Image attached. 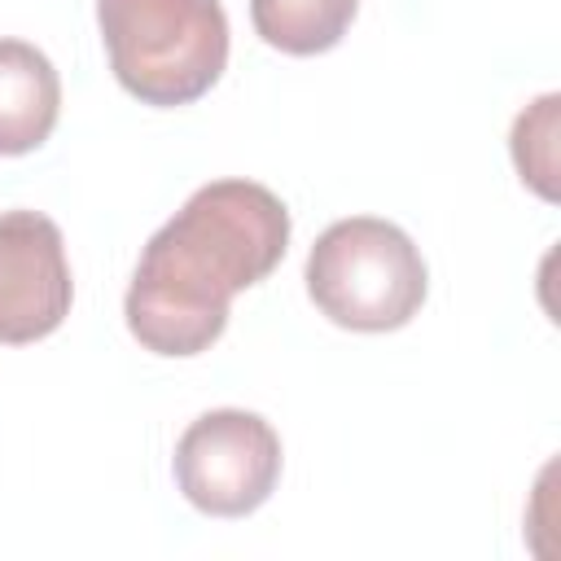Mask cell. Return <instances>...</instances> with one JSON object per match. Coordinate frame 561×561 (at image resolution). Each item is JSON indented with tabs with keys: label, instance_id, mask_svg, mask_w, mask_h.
<instances>
[{
	"label": "cell",
	"instance_id": "8992f818",
	"mask_svg": "<svg viewBox=\"0 0 561 561\" xmlns=\"http://www.w3.org/2000/svg\"><path fill=\"white\" fill-rule=\"evenodd\" d=\"M61 114V79L26 39H0V153L39 149Z\"/></svg>",
	"mask_w": 561,
	"mask_h": 561
},
{
	"label": "cell",
	"instance_id": "7a4b0ae2",
	"mask_svg": "<svg viewBox=\"0 0 561 561\" xmlns=\"http://www.w3.org/2000/svg\"><path fill=\"white\" fill-rule=\"evenodd\" d=\"M114 79L145 105H188L228 66V13L219 0H96Z\"/></svg>",
	"mask_w": 561,
	"mask_h": 561
},
{
	"label": "cell",
	"instance_id": "ba28073f",
	"mask_svg": "<svg viewBox=\"0 0 561 561\" xmlns=\"http://www.w3.org/2000/svg\"><path fill=\"white\" fill-rule=\"evenodd\" d=\"M557 105L561 96L548 92L513 123V162L543 202H557Z\"/></svg>",
	"mask_w": 561,
	"mask_h": 561
},
{
	"label": "cell",
	"instance_id": "5b68a950",
	"mask_svg": "<svg viewBox=\"0 0 561 561\" xmlns=\"http://www.w3.org/2000/svg\"><path fill=\"white\" fill-rule=\"evenodd\" d=\"M75 280L61 228L39 210L0 215V342L26 346L61 329Z\"/></svg>",
	"mask_w": 561,
	"mask_h": 561
},
{
	"label": "cell",
	"instance_id": "6da1fadb",
	"mask_svg": "<svg viewBox=\"0 0 561 561\" xmlns=\"http://www.w3.org/2000/svg\"><path fill=\"white\" fill-rule=\"evenodd\" d=\"M289 245L285 202L254 180L202 184L167 219L127 285V329L153 355H202L228 324L232 294L267 280Z\"/></svg>",
	"mask_w": 561,
	"mask_h": 561
},
{
	"label": "cell",
	"instance_id": "52a82bcc",
	"mask_svg": "<svg viewBox=\"0 0 561 561\" xmlns=\"http://www.w3.org/2000/svg\"><path fill=\"white\" fill-rule=\"evenodd\" d=\"M359 0H250V22L263 44L289 57H316L342 44Z\"/></svg>",
	"mask_w": 561,
	"mask_h": 561
},
{
	"label": "cell",
	"instance_id": "3957f363",
	"mask_svg": "<svg viewBox=\"0 0 561 561\" xmlns=\"http://www.w3.org/2000/svg\"><path fill=\"white\" fill-rule=\"evenodd\" d=\"M430 276L412 237L373 215L329 224L307 254V294L342 329L390 333L425 302Z\"/></svg>",
	"mask_w": 561,
	"mask_h": 561
},
{
	"label": "cell",
	"instance_id": "277c9868",
	"mask_svg": "<svg viewBox=\"0 0 561 561\" xmlns=\"http://www.w3.org/2000/svg\"><path fill=\"white\" fill-rule=\"evenodd\" d=\"M280 478L276 430L245 408H215L197 416L175 443V486L210 517L254 513Z\"/></svg>",
	"mask_w": 561,
	"mask_h": 561
}]
</instances>
